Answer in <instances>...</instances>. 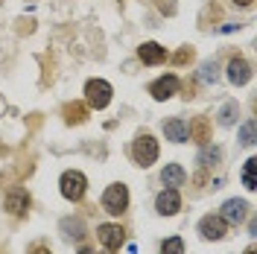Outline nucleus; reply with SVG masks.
Here are the masks:
<instances>
[{"instance_id":"nucleus-1","label":"nucleus","mask_w":257,"mask_h":254,"mask_svg":"<svg viewBox=\"0 0 257 254\" xmlns=\"http://www.w3.org/2000/svg\"><path fill=\"white\" fill-rule=\"evenodd\" d=\"M132 158L138 167H149L158 161V141L152 135H138L135 143H132Z\"/></svg>"},{"instance_id":"nucleus-6","label":"nucleus","mask_w":257,"mask_h":254,"mask_svg":"<svg viewBox=\"0 0 257 254\" xmlns=\"http://www.w3.org/2000/svg\"><path fill=\"white\" fill-rule=\"evenodd\" d=\"M96 237H99V242H102L108 251H117V248L126 242V231H123L120 225H99V228H96Z\"/></svg>"},{"instance_id":"nucleus-10","label":"nucleus","mask_w":257,"mask_h":254,"mask_svg":"<svg viewBox=\"0 0 257 254\" xmlns=\"http://www.w3.org/2000/svg\"><path fill=\"white\" fill-rule=\"evenodd\" d=\"M228 79L234 82V85H245V82L251 79V67H248V62L245 59H231V64H228Z\"/></svg>"},{"instance_id":"nucleus-13","label":"nucleus","mask_w":257,"mask_h":254,"mask_svg":"<svg viewBox=\"0 0 257 254\" xmlns=\"http://www.w3.org/2000/svg\"><path fill=\"white\" fill-rule=\"evenodd\" d=\"M187 135H190V141H196V143H205L210 141V120L208 117H196L190 123V129H187Z\"/></svg>"},{"instance_id":"nucleus-8","label":"nucleus","mask_w":257,"mask_h":254,"mask_svg":"<svg viewBox=\"0 0 257 254\" xmlns=\"http://www.w3.org/2000/svg\"><path fill=\"white\" fill-rule=\"evenodd\" d=\"M225 231H228V222H225L222 216H213V213L199 222V234H202L205 239H222Z\"/></svg>"},{"instance_id":"nucleus-14","label":"nucleus","mask_w":257,"mask_h":254,"mask_svg":"<svg viewBox=\"0 0 257 254\" xmlns=\"http://www.w3.org/2000/svg\"><path fill=\"white\" fill-rule=\"evenodd\" d=\"M164 135H167V141L184 143V141H187V123H184L181 117H173V120H167V123H164Z\"/></svg>"},{"instance_id":"nucleus-25","label":"nucleus","mask_w":257,"mask_h":254,"mask_svg":"<svg viewBox=\"0 0 257 254\" xmlns=\"http://www.w3.org/2000/svg\"><path fill=\"white\" fill-rule=\"evenodd\" d=\"M245 254H254V248H245Z\"/></svg>"},{"instance_id":"nucleus-23","label":"nucleus","mask_w":257,"mask_h":254,"mask_svg":"<svg viewBox=\"0 0 257 254\" xmlns=\"http://www.w3.org/2000/svg\"><path fill=\"white\" fill-rule=\"evenodd\" d=\"M30 254H53V251H50L47 245H35V248H32Z\"/></svg>"},{"instance_id":"nucleus-17","label":"nucleus","mask_w":257,"mask_h":254,"mask_svg":"<svg viewBox=\"0 0 257 254\" xmlns=\"http://www.w3.org/2000/svg\"><path fill=\"white\" fill-rule=\"evenodd\" d=\"M242 187H245V190H257V158L245 161V170H242Z\"/></svg>"},{"instance_id":"nucleus-12","label":"nucleus","mask_w":257,"mask_h":254,"mask_svg":"<svg viewBox=\"0 0 257 254\" xmlns=\"http://www.w3.org/2000/svg\"><path fill=\"white\" fill-rule=\"evenodd\" d=\"M245 210H248V202H242V199H231V202H225L222 205V219L237 225V222L245 219Z\"/></svg>"},{"instance_id":"nucleus-21","label":"nucleus","mask_w":257,"mask_h":254,"mask_svg":"<svg viewBox=\"0 0 257 254\" xmlns=\"http://www.w3.org/2000/svg\"><path fill=\"white\" fill-rule=\"evenodd\" d=\"M242 143H254V123H248L242 129Z\"/></svg>"},{"instance_id":"nucleus-15","label":"nucleus","mask_w":257,"mask_h":254,"mask_svg":"<svg viewBox=\"0 0 257 254\" xmlns=\"http://www.w3.org/2000/svg\"><path fill=\"white\" fill-rule=\"evenodd\" d=\"M88 120V105H82V102H67L64 105V123L67 126H79Z\"/></svg>"},{"instance_id":"nucleus-20","label":"nucleus","mask_w":257,"mask_h":254,"mask_svg":"<svg viewBox=\"0 0 257 254\" xmlns=\"http://www.w3.org/2000/svg\"><path fill=\"white\" fill-rule=\"evenodd\" d=\"M190 59H193V50H190V47H184L181 53H176V59H173V62H176V64H187Z\"/></svg>"},{"instance_id":"nucleus-11","label":"nucleus","mask_w":257,"mask_h":254,"mask_svg":"<svg viewBox=\"0 0 257 254\" xmlns=\"http://www.w3.org/2000/svg\"><path fill=\"white\" fill-rule=\"evenodd\" d=\"M138 56H141V62H144V64H161V62H167V50L161 47V44H155V41H146V44H141Z\"/></svg>"},{"instance_id":"nucleus-2","label":"nucleus","mask_w":257,"mask_h":254,"mask_svg":"<svg viewBox=\"0 0 257 254\" xmlns=\"http://www.w3.org/2000/svg\"><path fill=\"white\" fill-rule=\"evenodd\" d=\"M59 187H62V196L67 202H79L85 190H88V178L79 173V170H67L62 175V181H59Z\"/></svg>"},{"instance_id":"nucleus-9","label":"nucleus","mask_w":257,"mask_h":254,"mask_svg":"<svg viewBox=\"0 0 257 254\" xmlns=\"http://www.w3.org/2000/svg\"><path fill=\"white\" fill-rule=\"evenodd\" d=\"M6 210L12 213V216H24L27 210H30V193L15 187V190H9L6 196Z\"/></svg>"},{"instance_id":"nucleus-3","label":"nucleus","mask_w":257,"mask_h":254,"mask_svg":"<svg viewBox=\"0 0 257 254\" xmlns=\"http://www.w3.org/2000/svg\"><path fill=\"white\" fill-rule=\"evenodd\" d=\"M111 85L105 79H88V85H85V99H88V105L91 108H105L108 102H111Z\"/></svg>"},{"instance_id":"nucleus-22","label":"nucleus","mask_w":257,"mask_h":254,"mask_svg":"<svg viewBox=\"0 0 257 254\" xmlns=\"http://www.w3.org/2000/svg\"><path fill=\"white\" fill-rule=\"evenodd\" d=\"M231 114H234V105H225V111H222V123H231V120H234Z\"/></svg>"},{"instance_id":"nucleus-5","label":"nucleus","mask_w":257,"mask_h":254,"mask_svg":"<svg viewBox=\"0 0 257 254\" xmlns=\"http://www.w3.org/2000/svg\"><path fill=\"white\" fill-rule=\"evenodd\" d=\"M155 210H158L161 216H173L181 210V196H178L176 187H167V190L158 193V199H155Z\"/></svg>"},{"instance_id":"nucleus-7","label":"nucleus","mask_w":257,"mask_h":254,"mask_svg":"<svg viewBox=\"0 0 257 254\" xmlns=\"http://www.w3.org/2000/svg\"><path fill=\"white\" fill-rule=\"evenodd\" d=\"M178 76H161V79H155L152 85H149V94L155 96L158 102H164V99H170V96L178 94Z\"/></svg>"},{"instance_id":"nucleus-24","label":"nucleus","mask_w":257,"mask_h":254,"mask_svg":"<svg viewBox=\"0 0 257 254\" xmlns=\"http://www.w3.org/2000/svg\"><path fill=\"white\" fill-rule=\"evenodd\" d=\"M234 3H237V6H251L254 0H234Z\"/></svg>"},{"instance_id":"nucleus-4","label":"nucleus","mask_w":257,"mask_h":254,"mask_svg":"<svg viewBox=\"0 0 257 254\" xmlns=\"http://www.w3.org/2000/svg\"><path fill=\"white\" fill-rule=\"evenodd\" d=\"M102 207H105L111 216L126 213V207H128V190H126V184H111L108 190L102 193Z\"/></svg>"},{"instance_id":"nucleus-18","label":"nucleus","mask_w":257,"mask_h":254,"mask_svg":"<svg viewBox=\"0 0 257 254\" xmlns=\"http://www.w3.org/2000/svg\"><path fill=\"white\" fill-rule=\"evenodd\" d=\"M161 254H184V242H181V237L164 239V245H161Z\"/></svg>"},{"instance_id":"nucleus-19","label":"nucleus","mask_w":257,"mask_h":254,"mask_svg":"<svg viewBox=\"0 0 257 254\" xmlns=\"http://www.w3.org/2000/svg\"><path fill=\"white\" fill-rule=\"evenodd\" d=\"M216 161H219V152H216V149H208V152H202V164H205V167L216 164Z\"/></svg>"},{"instance_id":"nucleus-16","label":"nucleus","mask_w":257,"mask_h":254,"mask_svg":"<svg viewBox=\"0 0 257 254\" xmlns=\"http://www.w3.org/2000/svg\"><path fill=\"white\" fill-rule=\"evenodd\" d=\"M184 178H187V175H184V170H181L178 164H167V167H164V173H161V181H164L167 187H181V184H184Z\"/></svg>"},{"instance_id":"nucleus-26","label":"nucleus","mask_w":257,"mask_h":254,"mask_svg":"<svg viewBox=\"0 0 257 254\" xmlns=\"http://www.w3.org/2000/svg\"><path fill=\"white\" fill-rule=\"evenodd\" d=\"M105 254H114V251H105Z\"/></svg>"}]
</instances>
